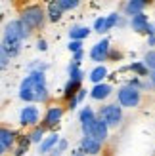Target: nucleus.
Listing matches in <instances>:
<instances>
[{
  "label": "nucleus",
  "instance_id": "f257e3e1",
  "mask_svg": "<svg viewBox=\"0 0 155 156\" xmlns=\"http://www.w3.org/2000/svg\"><path fill=\"white\" fill-rule=\"evenodd\" d=\"M19 99L25 103H46L48 88H46V74L40 71H31L19 84Z\"/></svg>",
  "mask_w": 155,
  "mask_h": 156
},
{
  "label": "nucleus",
  "instance_id": "f03ea898",
  "mask_svg": "<svg viewBox=\"0 0 155 156\" xmlns=\"http://www.w3.org/2000/svg\"><path fill=\"white\" fill-rule=\"evenodd\" d=\"M33 34L31 30L23 25V23L19 19H12L10 23H6V27H4V34H2V44L6 51L10 53V57H17L19 55V51H21V44L23 40H27V38Z\"/></svg>",
  "mask_w": 155,
  "mask_h": 156
},
{
  "label": "nucleus",
  "instance_id": "7ed1b4c3",
  "mask_svg": "<svg viewBox=\"0 0 155 156\" xmlns=\"http://www.w3.org/2000/svg\"><path fill=\"white\" fill-rule=\"evenodd\" d=\"M17 19L31 30V33H33V30H38V29L44 25L46 13H44V10L38 4H29V6H25L21 10V13H19Z\"/></svg>",
  "mask_w": 155,
  "mask_h": 156
},
{
  "label": "nucleus",
  "instance_id": "20e7f679",
  "mask_svg": "<svg viewBox=\"0 0 155 156\" xmlns=\"http://www.w3.org/2000/svg\"><path fill=\"white\" fill-rule=\"evenodd\" d=\"M96 118L102 124H105L107 129H109V128H117L121 124V120H123V111H121V107L117 103H109V105H104L102 108H100L98 114H96Z\"/></svg>",
  "mask_w": 155,
  "mask_h": 156
},
{
  "label": "nucleus",
  "instance_id": "39448f33",
  "mask_svg": "<svg viewBox=\"0 0 155 156\" xmlns=\"http://www.w3.org/2000/svg\"><path fill=\"white\" fill-rule=\"evenodd\" d=\"M81 128H82L84 137H92V139H96V141H100V143H104L105 139H107V135H109L107 126H105V124H102L98 118L94 122L86 124V126H81Z\"/></svg>",
  "mask_w": 155,
  "mask_h": 156
},
{
  "label": "nucleus",
  "instance_id": "423d86ee",
  "mask_svg": "<svg viewBox=\"0 0 155 156\" xmlns=\"http://www.w3.org/2000/svg\"><path fill=\"white\" fill-rule=\"evenodd\" d=\"M119 97V107H138V103H140V91H138L136 88H132V86H123V88L119 90L117 93Z\"/></svg>",
  "mask_w": 155,
  "mask_h": 156
},
{
  "label": "nucleus",
  "instance_id": "0eeeda50",
  "mask_svg": "<svg viewBox=\"0 0 155 156\" xmlns=\"http://www.w3.org/2000/svg\"><path fill=\"white\" fill-rule=\"evenodd\" d=\"M38 120H40V112H38V108L35 105H27V107L21 108V112H19L21 126H33V128H36Z\"/></svg>",
  "mask_w": 155,
  "mask_h": 156
},
{
  "label": "nucleus",
  "instance_id": "6e6552de",
  "mask_svg": "<svg viewBox=\"0 0 155 156\" xmlns=\"http://www.w3.org/2000/svg\"><path fill=\"white\" fill-rule=\"evenodd\" d=\"M109 57V40L104 38V40H100L98 44H94V48L90 50V59L96 61V63H102Z\"/></svg>",
  "mask_w": 155,
  "mask_h": 156
},
{
  "label": "nucleus",
  "instance_id": "1a4fd4ad",
  "mask_svg": "<svg viewBox=\"0 0 155 156\" xmlns=\"http://www.w3.org/2000/svg\"><path fill=\"white\" fill-rule=\"evenodd\" d=\"M63 107H50L48 111H46L44 114V120H42V128H54V126H58L59 120H61V116H63Z\"/></svg>",
  "mask_w": 155,
  "mask_h": 156
},
{
  "label": "nucleus",
  "instance_id": "9d476101",
  "mask_svg": "<svg viewBox=\"0 0 155 156\" xmlns=\"http://www.w3.org/2000/svg\"><path fill=\"white\" fill-rule=\"evenodd\" d=\"M100 151H102V143L96 141V139L92 137H82L81 141V154L84 156H96L100 154Z\"/></svg>",
  "mask_w": 155,
  "mask_h": 156
},
{
  "label": "nucleus",
  "instance_id": "9b49d317",
  "mask_svg": "<svg viewBox=\"0 0 155 156\" xmlns=\"http://www.w3.org/2000/svg\"><path fill=\"white\" fill-rule=\"evenodd\" d=\"M146 8H148V2H142V0H128V2H125L123 10H125V13L130 19V17H134L138 13H144Z\"/></svg>",
  "mask_w": 155,
  "mask_h": 156
},
{
  "label": "nucleus",
  "instance_id": "f8f14e48",
  "mask_svg": "<svg viewBox=\"0 0 155 156\" xmlns=\"http://www.w3.org/2000/svg\"><path fill=\"white\" fill-rule=\"evenodd\" d=\"M128 25H130V29H132V30H136V33L144 34V33H146V27L149 25L148 15H146V13H138V15H134V17H130V19H128Z\"/></svg>",
  "mask_w": 155,
  "mask_h": 156
},
{
  "label": "nucleus",
  "instance_id": "ddd939ff",
  "mask_svg": "<svg viewBox=\"0 0 155 156\" xmlns=\"http://www.w3.org/2000/svg\"><path fill=\"white\" fill-rule=\"evenodd\" d=\"M59 143V135L58 133H50L48 137H44L40 145H38V154H48L50 151H54V147Z\"/></svg>",
  "mask_w": 155,
  "mask_h": 156
},
{
  "label": "nucleus",
  "instance_id": "4468645a",
  "mask_svg": "<svg viewBox=\"0 0 155 156\" xmlns=\"http://www.w3.org/2000/svg\"><path fill=\"white\" fill-rule=\"evenodd\" d=\"M111 91H113V88L109 84H96L94 88H92L90 95H92V99H96V101H104V99H107L111 95Z\"/></svg>",
  "mask_w": 155,
  "mask_h": 156
},
{
  "label": "nucleus",
  "instance_id": "2eb2a0df",
  "mask_svg": "<svg viewBox=\"0 0 155 156\" xmlns=\"http://www.w3.org/2000/svg\"><path fill=\"white\" fill-rule=\"evenodd\" d=\"M17 141V135H15V131L8 129V128H0V143L6 147V151H10L12 147L15 145Z\"/></svg>",
  "mask_w": 155,
  "mask_h": 156
},
{
  "label": "nucleus",
  "instance_id": "dca6fc26",
  "mask_svg": "<svg viewBox=\"0 0 155 156\" xmlns=\"http://www.w3.org/2000/svg\"><path fill=\"white\" fill-rule=\"evenodd\" d=\"M88 34H90V29L84 27V25H73L71 29H69V38H71V40L82 42L84 38H88Z\"/></svg>",
  "mask_w": 155,
  "mask_h": 156
},
{
  "label": "nucleus",
  "instance_id": "f3484780",
  "mask_svg": "<svg viewBox=\"0 0 155 156\" xmlns=\"http://www.w3.org/2000/svg\"><path fill=\"white\" fill-rule=\"evenodd\" d=\"M46 17H48L52 23H56V21H59L61 17H63V13H61V10L56 6V2H48V6H46Z\"/></svg>",
  "mask_w": 155,
  "mask_h": 156
},
{
  "label": "nucleus",
  "instance_id": "a211bd4d",
  "mask_svg": "<svg viewBox=\"0 0 155 156\" xmlns=\"http://www.w3.org/2000/svg\"><path fill=\"white\" fill-rule=\"evenodd\" d=\"M79 120H81V126H86V124L96 120V112L92 111L90 107H84L82 111H81V114H79Z\"/></svg>",
  "mask_w": 155,
  "mask_h": 156
},
{
  "label": "nucleus",
  "instance_id": "6ab92c4d",
  "mask_svg": "<svg viewBox=\"0 0 155 156\" xmlns=\"http://www.w3.org/2000/svg\"><path fill=\"white\" fill-rule=\"evenodd\" d=\"M67 73H69V80H75V82H81L82 80V76L84 73L81 71V67L77 65V63H71L67 67Z\"/></svg>",
  "mask_w": 155,
  "mask_h": 156
},
{
  "label": "nucleus",
  "instance_id": "aec40b11",
  "mask_svg": "<svg viewBox=\"0 0 155 156\" xmlns=\"http://www.w3.org/2000/svg\"><path fill=\"white\" fill-rule=\"evenodd\" d=\"M128 69H130V71H132L136 76H140V78H148V76H149V71L146 69V65L142 63V61H136V63H132Z\"/></svg>",
  "mask_w": 155,
  "mask_h": 156
},
{
  "label": "nucleus",
  "instance_id": "412c9836",
  "mask_svg": "<svg viewBox=\"0 0 155 156\" xmlns=\"http://www.w3.org/2000/svg\"><path fill=\"white\" fill-rule=\"evenodd\" d=\"M44 131H46V129H44L42 126H36V128H35V129L27 135L29 143H38V145H40V141L44 139Z\"/></svg>",
  "mask_w": 155,
  "mask_h": 156
},
{
  "label": "nucleus",
  "instance_id": "4be33fe9",
  "mask_svg": "<svg viewBox=\"0 0 155 156\" xmlns=\"http://www.w3.org/2000/svg\"><path fill=\"white\" fill-rule=\"evenodd\" d=\"M107 76V69L105 67H96L94 71L90 73V80L94 82V84H102V80Z\"/></svg>",
  "mask_w": 155,
  "mask_h": 156
},
{
  "label": "nucleus",
  "instance_id": "5701e85b",
  "mask_svg": "<svg viewBox=\"0 0 155 156\" xmlns=\"http://www.w3.org/2000/svg\"><path fill=\"white\" fill-rule=\"evenodd\" d=\"M81 90V82H75V80H69L67 82V86H65V91H63V95L67 97V99H71V97H75L77 95V91Z\"/></svg>",
  "mask_w": 155,
  "mask_h": 156
},
{
  "label": "nucleus",
  "instance_id": "b1692460",
  "mask_svg": "<svg viewBox=\"0 0 155 156\" xmlns=\"http://www.w3.org/2000/svg\"><path fill=\"white\" fill-rule=\"evenodd\" d=\"M56 6L61 10V13H65L69 10H75V8L79 6V2H77V0H56Z\"/></svg>",
  "mask_w": 155,
  "mask_h": 156
},
{
  "label": "nucleus",
  "instance_id": "393cba45",
  "mask_svg": "<svg viewBox=\"0 0 155 156\" xmlns=\"http://www.w3.org/2000/svg\"><path fill=\"white\" fill-rule=\"evenodd\" d=\"M142 63L146 65V69L151 73V71H155V50H151V51H148L144 55V59H142Z\"/></svg>",
  "mask_w": 155,
  "mask_h": 156
},
{
  "label": "nucleus",
  "instance_id": "a878e982",
  "mask_svg": "<svg viewBox=\"0 0 155 156\" xmlns=\"http://www.w3.org/2000/svg\"><path fill=\"white\" fill-rule=\"evenodd\" d=\"M119 17L121 15L117 13V12H113V13H109L105 17V30H111V29H115V25L119 23Z\"/></svg>",
  "mask_w": 155,
  "mask_h": 156
},
{
  "label": "nucleus",
  "instance_id": "bb28decb",
  "mask_svg": "<svg viewBox=\"0 0 155 156\" xmlns=\"http://www.w3.org/2000/svg\"><path fill=\"white\" fill-rule=\"evenodd\" d=\"M10 61H12V57H10V53L6 51V48L2 44H0V65H2V69H6L8 65H10Z\"/></svg>",
  "mask_w": 155,
  "mask_h": 156
},
{
  "label": "nucleus",
  "instance_id": "cd10ccee",
  "mask_svg": "<svg viewBox=\"0 0 155 156\" xmlns=\"http://www.w3.org/2000/svg\"><path fill=\"white\" fill-rule=\"evenodd\" d=\"M65 149H67V141L65 139H59V143L54 147V151H52V156H61L65 152Z\"/></svg>",
  "mask_w": 155,
  "mask_h": 156
},
{
  "label": "nucleus",
  "instance_id": "c85d7f7f",
  "mask_svg": "<svg viewBox=\"0 0 155 156\" xmlns=\"http://www.w3.org/2000/svg\"><path fill=\"white\" fill-rule=\"evenodd\" d=\"M27 147H29V139H27V137H23V139H21V143L17 145V149H15L13 156H23V152L27 151Z\"/></svg>",
  "mask_w": 155,
  "mask_h": 156
},
{
  "label": "nucleus",
  "instance_id": "c756f323",
  "mask_svg": "<svg viewBox=\"0 0 155 156\" xmlns=\"http://www.w3.org/2000/svg\"><path fill=\"white\" fill-rule=\"evenodd\" d=\"M94 30H96V33H100V34L107 33V30H105V17H98L94 21Z\"/></svg>",
  "mask_w": 155,
  "mask_h": 156
},
{
  "label": "nucleus",
  "instance_id": "7c9ffc66",
  "mask_svg": "<svg viewBox=\"0 0 155 156\" xmlns=\"http://www.w3.org/2000/svg\"><path fill=\"white\" fill-rule=\"evenodd\" d=\"M67 48H69V51H73V53H75V51H81V50H82V42H79V40H71Z\"/></svg>",
  "mask_w": 155,
  "mask_h": 156
},
{
  "label": "nucleus",
  "instance_id": "2f4dec72",
  "mask_svg": "<svg viewBox=\"0 0 155 156\" xmlns=\"http://www.w3.org/2000/svg\"><path fill=\"white\" fill-rule=\"evenodd\" d=\"M84 97H86V90H82V88H81V90H79V91H77V95H75V97H73V99H75V101H77V105H79V103H81V101H82V99H84Z\"/></svg>",
  "mask_w": 155,
  "mask_h": 156
},
{
  "label": "nucleus",
  "instance_id": "473e14b6",
  "mask_svg": "<svg viewBox=\"0 0 155 156\" xmlns=\"http://www.w3.org/2000/svg\"><path fill=\"white\" fill-rule=\"evenodd\" d=\"M81 61H82V50H81V51H75V53H73V63H77V65H79Z\"/></svg>",
  "mask_w": 155,
  "mask_h": 156
},
{
  "label": "nucleus",
  "instance_id": "72a5a7b5",
  "mask_svg": "<svg viewBox=\"0 0 155 156\" xmlns=\"http://www.w3.org/2000/svg\"><path fill=\"white\" fill-rule=\"evenodd\" d=\"M36 48L40 50V51H44L46 48H48V46H46V40H38V42H36Z\"/></svg>",
  "mask_w": 155,
  "mask_h": 156
},
{
  "label": "nucleus",
  "instance_id": "f704fd0d",
  "mask_svg": "<svg viewBox=\"0 0 155 156\" xmlns=\"http://www.w3.org/2000/svg\"><path fill=\"white\" fill-rule=\"evenodd\" d=\"M148 78H149V82H151V86H153V88H155V71H151Z\"/></svg>",
  "mask_w": 155,
  "mask_h": 156
},
{
  "label": "nucleus",
  "instance_id": "c9c22d12",
  "mask_svg": "<svg viewBox=\"0 0 155 156\" xmlns=\"http://www.w3.org/2000/svg\"><path fill=\"white\" fill-rule=\"evenodd\" d=\"M4 154H6V147L0 143V156H4Z\"/></svg>",
  "mask_w": 155,
  "mask_h": 156
},
{
  "label": "nucleus",
  "instance_id": "e433bc0d",
  "mask_svg": "<svg viewBox=\"0 0 155 156\" xmlns=\"http://www.w3.org/2000/svg\"><path fill=\"white\" fill-rule=\"evenodd\" d=\"M148 42H149V46H155V36H149Z\"/></svg>",
  "mask_w": 155,
  "mask_h": 156
},
{
  "label": "nucleus",
  "instance_id": "4c0bfd02",
  "mask_svg": "<svg viewBox=\"0 0 155 156\" xmlns=\"http://www.w3.org/2000/svg\"><path fill=\"white\" fill-rule=\"evenodd\" d=\"M73 156H84V154H81V152H75V154H73Z\"/></svg>",
  "mask_w": 155,
  "mask_h": 156
},
{
  "label": "nucleus",
  "instance_id": "58836bf2",
  "mask_svg": "<svg viewBox=\"0 0 155 156\" xmlns=\"http://www.w3.org/2000/svg\"><path fill=\"white\" fill-rule=\"evenodd\" d=\"M0 71H2V65H0Z\"/></svg>",
  "mask_w": 155,
  "mask_h": 156
}]
</instances>
